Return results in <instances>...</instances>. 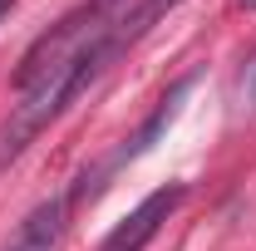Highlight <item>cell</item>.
Segmentation results:
<instances>
[{"mask_svg": "<svg viewBox=\"0 0 256 251\" xmlns=\"http://www.w3.org/2000/svg\"><path fill=\"white\" fill-rule=\"evenodd\" d=\"M124 44H128V40H124V30H118V20H114L108 30L98 34V40H89L74 60L64 64V69L44 74L34 89L20 94V104L0 118V172H10V162L25 153L34 138H40V133H44V128L54 124L64 108H69V104H74V98H79L98 74H104V69H108V60H114Z\"/></svg>", "mask_w": 256, "mask_h": 251, "instance_id": "6da1fadb", "label": "cell"}, {"mask_svg": "<svg viewBox=\"0 0 256 251\" xmlns=\"http://www.w3.org/2000/svg\"><path fill=\"white\" fill-rule=\"evenodd\" d=\"M182 197H188L182 182H168V188L148 192V197H143V202H138V207H133V212H128L108 236H104V246H98V251H143L162 232V222L182 207Z\"/></svg>", "mask_w": 256, "mask_h": 251, "instance_id": "7a4b0ae2", "label": "cell"}, {"mask_svg": "<svg viewBox=\"0 0 256 251\" xmlns=\"http://www.w3.org/2000/svg\"><path fill=\"white\" fill-rule=\"evenodd\" d=\"M64 236V197L40 202L30 217L15 226V236L5 242V251H54Z\"/></svg>", "mask_w": 256, "mask_h": 251, "instance_id": "3957f363", "label": "cell"}, {"mask_svg": "<svg viewBox=\"0 0 256 251\" xmlns=\"http://www.w3.org/2000/svg\"><path fill=\"white\" fill-rule=\"evenodd\" d=\"M188 89H192V79H178V84H172V89L162 94V104L153 108V118H148V124L138 128V133L128 138V143L118 148V153H114V162H108V168H118V162H128V158H143V153H148V148H153V143L162 138V128H168L172 118H178V108H182Z\"/></svg>", "mask_w": 256, "mask_h": 251, "instance_id": "277c9868", "label": "cell"}, {"mask_svg": "<svg viewBox=\"0 0 256 251\" xmlns=\"http://www.w3.org/2000/svg\"><path fill=\"white\" fill-rule=\"evenodd\" d=\"M242 104L256 114V54L246 60V69H242Z\"/></svg>", "mask_w": 256, "mask_h": 251, "instance_id": "5b68a950", "label": "cell"}, {"mask_svg": "<svg viewBox=\"0 0 256 251\" xmlns=\"http://www.w3.org/2000/svg\"><path fill=\"white\" fill-rule=\"evenodd\" d=\"M236 5H242V10H256V0H236Z\"/></svg>", "mask_w": 256, "mask_h": 251, "instance_id": "8992f818", "label": "cell"}, {"mask_svg": "<svg viewBox=\"0 0 256 251\" xmlns=\"http://www.w3.org/2000/svg\"><path fill=\"white\" fill-rule=\"evenodd\" d=\"M5 5H10V0H0V15H5Z\"/></svg>", "mask_w": 256, "mask_h": 251, "instance_id": "52a82bcc", "label": "cell"}, {"mask_svg": "<svg viewBox=\"0 0 256 251\" xmlns=\"http://www.w3.org/2000/svg\"><path fill=\"white\" fill-rule=\"evenodd\" d=\"M104 5H114V0H104Z\"/></svg>", "mask_w": 256, "mask_h": 251, "instance_id": "ba28073f", "label": "cell"}]
</instances>
